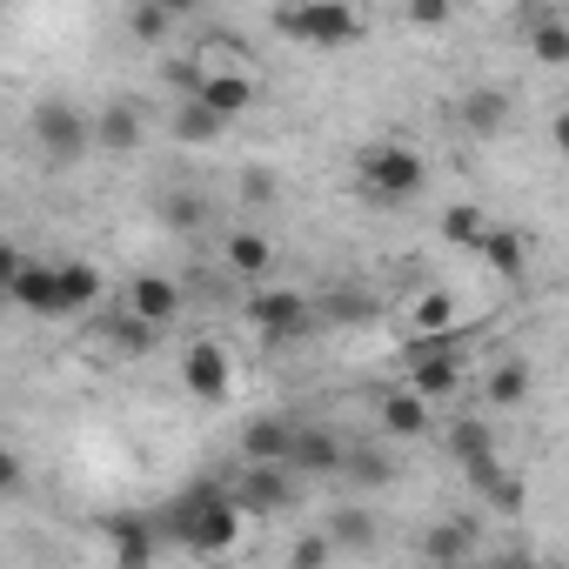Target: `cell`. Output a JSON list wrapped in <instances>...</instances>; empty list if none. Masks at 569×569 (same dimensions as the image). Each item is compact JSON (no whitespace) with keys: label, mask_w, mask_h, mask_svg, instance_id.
I'll use <instances>...</instances> for the list:
<instances>
[{"label":"cell","mask_w":569,"mask_h":569,"mask_svg":"<svg viewBox=\"0 0 569 569\" xmlns=\"http://www.w3.org/2000/svg\"><path fill=\"white\" fill-rule=\"evenodd\" d=\"M289 436H296L289 416H254V422L241 429V456H248V462H281V456H289Z\"/></svg>","instance_id":"14"},{"label":"cell","mask_w":569,"mask_h":569,"mask_svg":"<svg viewBox=\"0 0 569 569\" xmlns=\"http://www.w3.org/2000/svg\"><path fill=\"white\" fill-rule=\"evenodd\" d=\"M329 549H336V542H322V536H309V542H296V562H329Z\"/></svg>","instance_id":"37"},{"label":"cell","mask_w":569,"mask_h":569,"mask_svg":"<svg viewBox=\"0 0 569 569\" xmlns=\"http://www.w3.org/2000/svg\"><path fill=\"white\" fill-rule=\"evenodd\" d=\"M0 309H8V289H0Z\"/></svg>","instance_id":"40"},{"label":"cell","mask_w":569,"mask_h":569,"mask_svg":"<svg viewBox=\"0 0 569 569\" xmlns=\"http://www.w3.org/2000/svg\"><path fill=\"white\" fill-rule=\"evenodd\" d=\"M161 529H168L181 549H194V556H221V549H234V536H241V509H234L228 489L201 482V489H188V496H174V502L161 509Z\"/></svg>","instance_id":"1"},{"label":"cell","mask_w":569,"mask_h":569,"mask_svg":"<svg viewBox=\"0 0 569 569\" xmlns=\"http://www.w3.org/2000/svg\"><path fill=\"white\" fill-rule=\"evenodd\" d=\"M342 476H356V482H389L396 469H389V456H376V449H342Z\"/></svg>","instance_id":"28"},{"label":"cell","mask_w":569,"mask_h":569,"mask_svg":"<svg viewBox=\"0 0 569 569\" xmlns=\"http://www.w3.org/2000/svg\"><path fill=\"white\" fill-rule=\"evenodd\" d=\"M168 221H174V228H201V221H208V201H201V194H174V201H168Z\"/></svg>","instance_id":"31"},{"label":"cell","mask_w":569,"mask_h":569,"mask_svg":"<svg viewBox=\"0 0 569 569\" xmlns=\"http://www.w3.org/2000/svg\"><path fill=\"white\" fill-rule=\"evenodd\" d=\"M228 496H234L241 516H281L302 489H296V469H289V462H248L241 482H234Z\"/></svg>","instance_id":"5"},{"label":"cell","mask_w":569,"mask_h":569,"mask_svg":"<svg viewBox=\"0 0 569 569\" xmlns=\"http://www.w3.org/2000/svg\"><path fill=\"white\" fill-rule=\"evenodd\" d=\"M34 148L48 161H81L94 148V121L74 108V101H41L34 108Z\"/></svg>","instance_id":"4"},{"label":"cell","mask_w":569,"mask_h":569,"mask_svg":"<svg viewBox=\"0 0 569 569\" xmlns=\"http://www.w3.org/2000/svg\"><path fill=\"white\" fill-rule=\"evenodd\" d=\"M442 234H449L456 248H476V241L489 234V221H482L476 208H449V214H442Z\"/></svg>","instance_id":"27"},{"label":"cell","mask_w":569,"mask_h":569,"mask_svg":"<svg viewBox=\"0 0 569 569\" xmlns=\"http://www.w3.org/2000/svg\"><path fill=\"white\" fill-rule=\"evenodd\" d=\"M54 274H61V302H68V316H74V309H94V302H101V274H94L88 261H61Z\"/></svg>","instance_id":"18"},{"label":"cell","mask_w":569,"mask_h":569,"mask_svg":"<svg viewBox=\"0 0 569 569\" xmlns=\"http://www.w3.org/2000/svg\"><path fill=\"white\" fill-rule=\"evenodd\" d=\"M449 449H456V462L469 469V482L482 489L502 462H496V436H489V422H476V416H462L456 429H449Z\"/></svg>","instance_id":"8"},{"label":"cell","mask_w":569,"mask_h":569,"mask_svg":"<svg viewBox=\"0 0 569 569\" xmlns=\"http://www.w3.org/2000/svg\"><path fill=\"white\" fill-rule=\"evenodd\" d=\"M281 462H289L296 476H336V469H342V442H336L329 429H302V422H296L289 456H281Z\"/></svg>","instance_id":"9"},{"label":"cell","mask_w":569,"mask_h":569,"mask_svg":"<svg viewBox=\"0 0 569 569\" xmlns=\"http://www.w3.org/2000/svg\"><path fill=\"white\" fill-rule=\"evenodd\" d=\"M14 268H21V248H14V241H0V289L14 281Z\"/></svg>","instance_id":"38"},{"label":"cell","mask_w":569,"mask_h":569,"mask_svg":"<svg viewBox=\"0 0 569 569\" xmlns=\"http://www.w3.org/2000/svg\"><path fill=\"white\" fill-rule=\"evenodd\" d=\"M476 248L489 254V268H496V274H522V241H516V234H502V228H489V234H482Z\"/></svg>","instance_id":"24"},{"label":"cell","mask_w":569,"mask_h":569,"mask_svg":"<svg viewBox=\"0 0 569 569\" xmlns=\"http://www.w3.org/2000/svg\"><path fill=\"white\" fill-rule=\"evenodd\" d=\"M194 101L214 108L221 121H234V114L254 108V81H248V74H201V81H194Z\"/></svg>","instance_id":"12"},{"label":"cell","mask_w":569,"mask_h":569,"mask_svg":"<svg viewBox=\"0 0 569 569\" xmlns=\"http://www.w3.org/2000/svg\"><path fill=\"white\" fill-rule=\"evenodd\" d=\"M161 8H168V14H194V8H201V0H161Z\"/></svg>","instance_id":"39"},{"label":"cell","mask_w":569,"mask_h":569,"mask_svg":"<svg viewBox=\"0 0 569 569\" xmlns=\"http://www.w3.org/2000/svg\"><path fill=\"white\" fill-rule=\"evenodd\" d=\"M482 496H489V502H496L502 516H522V502H529V489H522V476H502V469H496V476L482 482Z\"/></svg>","instance_id":"29"},{"label":"cell","mask_w":569,"mask_h":569,"mask_svg":"<svg viewBox=\"0 0 569 569\" xmlns=\"http://www.w3.org/2000/svg\"><path fill=\"white\" fill-rule=\"evenodd\" d=\"M168 21H174V14L161 8V0H134V14H128V28H134L141 41H161V34H168Z\"/></svg>","instance_id":"30"},{"label":"cell","mask_w":569,"mask_h":569,"mask_svg":"<svg viewBox=\"0 0 569 569\" xmlns=\"http://www.w3.org/2000/svg\"><path fill=\"white\" fill-rule=\"evenodd\" d=\"M329 316H336V322H362L369 302H362V296H329Z\"/></svg>","instance_id":"35"},{"label":"cell","mask_w":569,"mask_h":569,"mask_svg":"<svg viewBox=\"0 0 569 569\" xmlns=\"http://www.w3.org/2000/svg\"><path fill=\"white\" fill-rule=\"evenodd\" d=\"M268 261H274V248H268L261 234H228V268H234V274H261Z\"/></svg>","instance_id":"23"},{"label":"cell","mask_w":569,"mask_h":569,"mask_svg":"<svg viewBox=\"0 0 569 569\" xmlns=\"http://www.w3.org/2000/svg\"><path fill=\"white\" fill-rule=\"evenodd\" d=\"M329 542H342V549H369V542H376V522H369L362 509H342V516L329 522Z\"/></svg>","instance_id":"26"},{"label":"cell","mask_w":569,"mask_h":569,"mask_svg":"<svg viewBox=\"0 0 569 569\" xmlns=\"http://www.w3.org/2000/svg\"><path fill=\"white\" fill-rule=\"evenodd\" d=\"M128 316H141V322H174L181 316V289H174V281L168 274H134L128 281Z\"/></svg>","instance_id":"11"},{"label":"cell","mask_w":569,"mask_h":569,"mask_svg":"<svg viewBox=\"0 0 569 569\" xmlns=\"http://www.w3.org/2000/svg\"><path fill=\"white\" fill-rule=\"evenodd\" d=\"M409 329H416V336H442V329H456V296H449V289H429V296H416V309H409Z\"/></svg>","instance_id":"19"},{"label":"cell","mask_w":569,"mask_h":569,"mask_svg":"<svg viewBox=\"0 0 569 569\" xmlns=\"http://www.w3.org/2000/svg\"><path fill=\"white\" fill-rule=\"evenodd\" d=\"M281 28H289L296 41H309V48H349V41L369 34L362 8H349V0H302V8L281 14Z\"/></svg>","instance_id":"3"},{"label":"cell","mask_w":569,"mask_h":569,"mask_svg":"<svg viewBox=\"0 0 569 569\" xmlns=\"http://www.w3.org/2000/svg\"><path fill=\"white\" fill-rule=\"evenodd\" d=\"M108 536H114V562H121V569H141V562L154 556V529H148L141 516H114Z\"/></svg>","instance_id":"16"},{"label":"cell","mask_w":569,"mask_h":569,"mask_svg":"<svg viewBox=\"0 0 569 569\" xmlns=\"http://www.w3.org/2000/svg\"><path fill=\"white\" fill-rule=\"evenodd\" d=\"M382 422H389V436H422V429H429V402H422L416 389H396V396L382 402Z\"/></svg>","instance_id":"20"},{"label":"cell","mask_w":569,"mask_h":569,"mask_svg":"<svg viewBox=\"0 0 569 569\" xmlns=\"http://www.w3.org/2000/svg\"><path fill=\"white\" fill-rule=\"evenodd\" d=\"M529 48H536V61H542V68H562V61H569V28H562L556 14H536Z\"/></svg>","instance_id":"21"},{"label":"cell","mask_w":569,"mask_h":569,"mask_svg":"<svg viewBox=\"0 0 569 569\" xmlns=\"http://www.w3.org/2000/svg\"><path fill=\"white\" fill-rule=\"evenodd\" d=\"M422 549H429V562H462V556L476 549V522H469V516H456V522H436Z\"/></svg>","instance_id":"17"},{"label":"cell","mask_w":569,"mask_h":569,"mask_svg":"<svg viewBox=\"0 0 569 569\" xmlns=\"http://www.w3.org/2000/svg\"><path fill=\"white\" fill-rule=\"evenodd\" d=\"M356 174H362V188H369L376 201H409V194H422V181H429L422 154H416V148H396V141H369V148L356 154Z\"/></svg>","instance_id":"2"},{"label":"cell","mask_w":569,"mask_h":569,"mask_svg":"<svg viewBox=\"0 0 569 569\" xmlns=\"http://www.w3.org/2000/svg\"><path fill=\"white\" fill-rule=\"evenodd\" d=\"M94 148H108V154H134V148H141V108H134V101L101 108V114H94Z\"/></svg>","instance_id":"13"},{"label":"cell","mask_w":569,"mask_h":569,"mask_svg":"<svg viewBox=\"0 0 569 569\" xmlns=\"http://www.w3.org/2000/svg\"><path fill=\"white\" fill-rule=\"evenodd\" d=\"M241 201H254V208H261V201H274V174H268V168L241 174Z\"/></svg>","instance_id":"34"},{"label":"cell","mask_w":569,"mask_h":569,"mask_svg":"<svg viewBox=\"0 0 569 569\" xmlns=\"http://www.w3.org/2000/svg\"><path fill=\"white\" fill-rule=\"evenodd\" d=\"M8 302L14 309H28V316H68V302H61V274L48 268V261H28L21 254V268H14V281H8Z\"/></svg>","instance_id":"7"},{"label":"cell","mask_w":569,"mask_h":569,"mask_svg":"<svg viewBox=\"0 0 569 569\" xmlns=\"http://www.w3.org/2000/svg\"><path fill=\"white\" fill-rule=\"evenodd\" d=\"M114 342H121V349H134V356H141V349H148V342H154V322H141V316H121V322H114Z\"/></svg>","instance_id":"32"},{"label":"cell","mask_w":569,"mask_h":569,"mask_svg":"<svg viewBox=\"0 0 569 569\" xmlns=\"http://www.w3.org/2000/svg\"><path fill=\"white\" fill-rule=\"evenodd\" d=\"M402 14H409L416 28H442V21H449V0H402Z\"/></svg>","instance_id":"33"},{"label":"cell","mask_w":569,"mask_h":569,"mask_svg":"<svg viewBox=\"0 0 569 569\" xmlns=\"http://www.w3.org/2000/svg\"><path fill=\"white\" fill-rule=\"evenodd\" d=\"M502 121H509V94H502V88H469V94H462V128H469V134L489 141V134H502Z\"/></svg>","instance_id":"15"},{"label":"cell","mask_w":569,"mask_h":569,"mask_svg":"<svg viewBox=\"0 0 569 569\" xmlns=\"http://www.w3.org/2000/svg\"><path fill=\"white\" fill-rule=\"evenodd\" d=\"M248 322L268 336V342H302L316 329V302H302L296 289H261L248 302Z\"/></svg>","instance_id":"6"},{"label":"cell","mask_w":569,"mask_h":569,"mask_svg":"<svg viewBox=\"0 0 569 569\" xmlns=\"http://www.w3.org/2000/svg\"><path fill=\"white\" fill-rule=\"evenodd\" d=\"M8 489H21V462H14V449H0V496Z\"/></svg>","instance_id":"36"},{"label":"cell","mask_w":569,"mask_h":569,"mask_svg":"<svg viewBox=\"0 0 569 569\" xmlns=\"http://www.w3.org/2000/svg\"><path fill=\"white\" fill-rule=\"evenodd\" d=\"M522 396H529V362H502V369L489 376V402L509 409V402H522Z\"/></svg>","instance_id":"25"},{"label":"cell","mask_w":569,"mask_h":569,"mask_svg":"<svg viewBox=\"0 0 569 569\" xmlns=\"http://www.w3.org/2000/svg\"><path fill=\"white\" fill-rule=\"evenodd\" d=\"M181 382H188L201 402H221V396H228V349H221V342H194V349L181 356Z\"/></svg>","instance_id":"10"},{"label":"cell","mask_w":569,"mask_h":569,"mask_svg":"<svg viewBox=\"0 0 569 569\" xmlns=\"http://www.w3.org/2000/svg\"><path fill=\"white\" fill-rule=\"evenodd\" d=\"M221 128H228V121H221L214 108H201V101H188V108L174 114V134H181V141H194V148H208Z\"/></svg>","instance_id":"22"}]
</instances>
